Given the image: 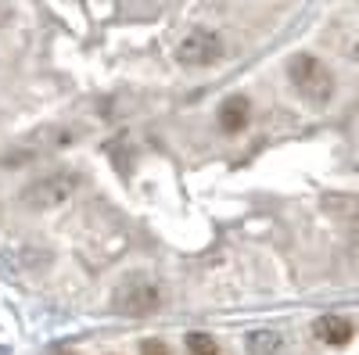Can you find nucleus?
Returning <instances> with one entry per match:
<instances>
[{"label":"nucleus","instance_id":"obj_4","mask_svg":"<svg viewBox=\"0 0 359 355\" xmlns=\"http://www.w3.org/2000/svg\"><path fill=\"white\" fill-rule=\"evenodd\" d=\"M69 194H72V176L54 172V176H43V180L29 183L25 194H22V201H25V209L47 212V209H54V204H62Z\"/></svg>","mask_w":359,"mask_h":355},{"label":"nucleus","instance_id":"obj_3","mask_svg":"<svg viewBox=\"0 0 359 355\" xmlns=\"http://www.w3.org/2000/svg\"><path fill=\"white\" fill-rule=\"evenodd\" d=\"M162 305V291L151 280H126L115 291V309L123 316H151Z\"/></svg>","mask_w":359,"mask_h":355},{"label":"nucleus","instance_id":"obj_2","mask_svg":"<svg viewBox=\"0 0 359 355\" xmlns=\"http://www.w3.org/2000/svg\"><path fill=\"white\" fill-rule=\"evenodd\" d=\"M180 65L187 69H208L223 57V40L212 33V29H194L191 36H184V43L176 47Z\"/></svg>","mask_w":359,"mask_h":355},{"label":"nucleus","instance_id":"obj_5","mask_svg":"<svg viewBox=\"0 0 359 355\" xmlns=\"http://www.w3.org/2000/svg\"><path fill=\"white\" fill-rule=\"evenodd\" d=\"M313 334L323 341V344H331V348H341V344H348L352 341V323L345 319V316H320L316 323H313Z\"/></svg>","mask_w":359,"mask_h":355},{"label":"nucleus","instance_id":"obj_7","mask_svg":"<svg viewBox=\"0 0 359 355\" xmlns=\"http://www.w3.org/2000/svg\"><path fill=\"white\" fill-rule=\"evenodd\" d=\"M248 355H284V337L277 330H252L245 337Z\"/></svg>","mask_w":359,"mask_h":355},{"label":"nucleus","instance_id":"obj_10","mask_svg":"<svg viewBox=\"0 0 359 355\" xmlns=\"http://www.w3.org/2000/svg\"><path fill=\"white\" fill-rule=\"evenodd\" d=\"M0 15H4V11H0Z\"/></svg>","mask_w":359,"mask_h":355},{"label":"nucleus","instance_id":"obj_9","mask_svg":"<svg viewBox=\"0 0 359 355\" xmlns=\"http://www.w3.org/2000/svg\"><path fill=\"white\" fill-rule=\"evenodd\" d=\"M140 351H144V355H169V348H165L162 341H144Z\"/></svg>","mask_w":359,"mask_h":355},{"label":"nucleus","instance_id":"obj_8","mask_svg":"<svg viewBox=\"0 0 359 355\" xmlns=\"http://www.w3.org/2000/svg\"><path fill=\"white\" fill-rule=\"evenodd\" d=\"M187 348L191 355H219V344L208 334H187Z\"/></svg>","mask_w":359,"mask_h":355},{"label":"nucleus","instance_id":"obj_1","mask_svg":"<svg viewBox=\"0 0 359 355\" xmlns=\"http://www.w3.org/2000/svg\"><path fill=\"white\" fill-rule=\"evenodd\" d=\"M287 79L298 90V97L309 104H327L334 97V76L316 54H294L287 65Z\"/></svg>","mask_w":359,"mask_h":355},{"label":"nucleus","instance_id":"obj_6","mask_svg":"<svg viewBox=\"0 0 359 355\" xmlns=\"http://www.w3.org/2000/svg\"><path fill=\"white\" fill-rule=\"evenodd\" d=\"M252 123V104L245 97H230L219 108V126L223 133H245V126Z\"/></svg>","mask_w":359,"mask_h":355}]
</instances>
